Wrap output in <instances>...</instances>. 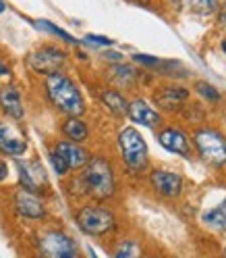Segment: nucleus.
<instances>
[{
	"mask_svg": "<svg viewBox=\"0 0 226 258\" xmlns=\"http://www.w3.org/2000/svg\"><path fill=\"white\" fill-rule=\"evenodd\" d=\"M46 94L50 102L69 117H79L85 112V100L79 88L73 84V79H69L67 75L52 73L46 77Z\"/></svg>",
	"mask_w": 226,
	"mask_h": 258,
	"instance_id": "1",
	"label": "nucleus"
},
{
	"mask_svg": "<svg viewBox=\"0 0 226 258\" xmlns=\"http://www.w3.org/2000/svg\"><path fill=\"white\" fill-rule=\"evenodd\" d=\"M81 183H83V191L95 200H108L115 196V189H117L112 167L102 156H93L87 160L81 175Z\"/></svg>",
	"mask_w": 226,
	"mask_h": 258,
	"instance_id": "2",
	"label": "nucleus"
},
{
	"mask_svg": "<svg viewBox=\"0 0 226 258\" xmlns=\"http://www.w3.org/2000/svg\"><path fill=\"white\" fill-rule=\"evenodd\" d=\"M75 221L79 225V229L87 235H106L110 231H115L117 227V217L100 204H87L83 208H79Z\"/></svg>",
	"mask_w": 226,
	"mask_h": 258,
	"instance_id": "3",
	"label": "nucleus"
},
{
	"mask_svg": "<svg viewBox=\"0 0 226 258\" xmlns=\"http://www.w3.org/2000/svg\"><path fill=\"white\" fill-rule=\"evenodd\" d=\"M119 148L125 165L131 171L139 173L148 167V144L135 127H125L119 134Z\"/></svg>",
	"mask_w": 226,
	"mask_h": 258,
	"instance_id": "4",
	"label": "nucleus"
},
{
	"mask_svg": "<svg viewBox=\"0 0 226 258\" xmlns=\"http://www.w3.org/2000/svg\"><path fill=\"white\" fill-rule=\"evenodd\" d=\"M195 148L199 156L212 167H224L226 165V138L218 134L216 129H199L193 136Z\"/></svg>",
	"mask_w": 226,
	"mask_h": 258,
	"instance_id": "5",
	"label": "nucleus"
},
{
	"mask_svg": "<svg viewBox=\"0 0 226 258\" xmlns=\"http://www.w3.org/2000/svg\"><path fill=\"white\" fill-rule=\"evenodd\" d=\"M38 248L44 258H79L77 241L64 231H44L38 237Z\"/></svg>",
	"mask_w": 226,
	"mask_h": 258,
	"instance_id": "6",
	"label": "nucleus"
},
{
	"mask_svg": "<svg viewBox=\"0 0 226 258\" xmlns=\"http://www.w3.org/2000/svg\"><path fill=\"white\" fill-rule=\"evenodd\" d=\"M67 60V54H64L60 48L56 46H44V48H38L36 52H31L27 62L29 67L34 69L36 73H44V75H52V73H58L60 67Z\"/></svg>",
	"mask_w": 226,
	"mask_h": 258,
	"instance_id": "7",
	"label": "nucleus"
},
{
	"mask_svg": "<svg viewBox=\"0 0 226 258\" xmlns=\"http://www.w3.org/2000/svg\"><path fill=\"white\" fill-rule=\"evenodd\" d=\"M152 187L164 198H176L183 191V177L174 171H164V169H156L150 175Z\"/></svg>",
	"mask_w": 226,
	"mask_h": 258,
	"instance_id": "8",
	"label": "nucleus"
},
{
	"mask_svg": "<svg viewBox=\"0 0 226 258\" xmlns=\"http://www.w3.org/2000/svg\"><path fill=\"white\" fill-rule=\"evenodd\" d=\"M15 208L17 213L27 217V219H44L46 217V208L44 202L36 196L34 191H27V189H19L15 194Z\"/></svg>",
	"mask_w": 226,
	"mask_h": 258,
	"instance_id": "9",
	"label": "nucleus"
},
{
	"mask_svg": "<svg viewBox=\"0 0 226 258\" xmlns=\"http://www.w3.org/2000/svg\"><path fill=\"white\" fill-rule=\"evenodd\" d=\"M27 148V142L19 129H15L13 125L0 123V150L9 156H21Z\"/></svg>",
	"mask_w": 226,
	"mask_h": 258,
	"instance_id": "10",
	"label": "nucleus"
},
{
	"mask_svg": "<svg viewBox=\"0 0 226 258\" xmlns=\"http://www.w3.org/2000/svg\"><path fill=\"white\" fill-rule=\"evenodd\" d=\"M17 169H19V179L23 189L38 194L42 185L46 183V175L40 163H27V160H17Z\"/></svg>",
	"mask_w": 226,
	"mask_h": 258,
	"instance_id": "11",
	"label": "nucleus"
},
{
	"mask_svg": "<svg viewBox=\"0 0 226 258\" xmlns=\"http://www.w3.org/2000/svg\"><path fill=\"white\" fill-rule=\"evenodd\" d=\"M158 142L162 144V148H166L168 152L181 154V156H189L191 154V142L187 140V136L181 132V129L174 127H166L158 134Z\"/></svg>",
	"mask_w": 226,
	"mask_h": 258,
	"instance_id": "12",
	"label": "nucleus"
},
{
	"mask_svg": "<svg viewBox=\"0 0 226 258\" xmlns=\"http://www.w3.org/2000/svg\"><path fill=\"white\" fill-rule=\"evenodd\" d=\"M56 154H60V158L67 163L69 171L71 169H83L87 165V160H89V154L87 150H83L79 144L75 142H58L56 144V148H54Z\"/></svg>",
	"mask_w": 226,
	"mask_h": 258,
	"instance_id": "13",
	"label": "nucleus"
},
{
	"mask_svg": "<svg viewBox=\"0 0 226 258\" xmlns=\"http://www.w3.org/2000/svg\"><path fill=\"white\" fill-rule=\"evenodd\" d=\"M127 115L131 117V121L139 123V125H145V127H158L162 123V117L156 108H152L145 100H133L129 102V108H127Z\"/></svg>",
	"mask_w": 226,
	"mask_h": 258,
	"instance_id": "14",
	"label": "nucleus"
},
{
	"mask_svg": "<svg viewBox=\"0 0 226 258\" xmlns=\"http://www.w3.org/2000/svg\"><path fill=\"white\" fill-rule=\"evenodd\" d=\"M0 106H3V110L15 121L23 119V115H25L21 94H19L17 88H13V86H7L3 92H0Z\"/></svg>",
	"mask_w": 226,
	"mask_h": 258,
	"instance_id": "15",
	"label": "nucleus"
},
{
	"mask_svg": "<svg viewBox=\"0 0 226 258\" xmlns=\"http://www.w3.org/2000/svg\"><path fill=\"white\" fill-rule=\"evenodd\" d=\"M187 98H189V92L185 88H164L156 94L158 106H162L166 110H176Z\"/></svg>",
	"mask_w": 226,
	"mask_h": 258,
	"instance_id": "16",
	"label": "nucleus"
},
{
	"mask_svg": "<svg viewBox=\"0 0 226 258\" xmlns=\"http://www.w3.org/2000/svg\"><path fill=\"white\" fill-rule=\"evenodd\" d=\"M62 134L67 136L71 142L79 144V142H85L87 136H89V129L87 125L79 119V117H69L67 121L62 123Z\"/></svg>",
	"mask_w": 226,
	"mask_h": 258,
	"instance_id": "17",
	"label": "nucleus"
},
{
	"mask_svg": "<svg viewBox=\"0 0 226 258\" xmlns=\"http://www.w3.org/2000/svg\"><path fill=\"white\" fill-rule=\"evenodd\" d=\"M102 102L106 104V108L112 112V115H117V117L127 115L129 102L125 100V96L119 90H104L102 92Z\"/></svg>",
	"mask_w": 226,
	"mask_h": 258,
	"instance_id": "18",
	"label": "nucleus"
},
{
	"mask_svg": "<svg viewBox=\"0 0 226 258\" xmlns=\"http://www.w3.org/2000/svg\"><path fill=\"white\" fill-rule=\"evenodd\" d=\"M201 221L207 225V227H212L216 231H226V198L220 206L212 208V211H207L203 213Z\"/></svg>",
	"mask_w": 226,
	"mask_h": 258,
	"instance_id": "19",
	"label": "nucleus"
},
{
	"mask_svg": "<svg viewBox=\"0 0 226 258\" xmlns=\"http://www.w3.org/2000/svg\"><path fill=\"white\" fill-rule=\"evenodd\" d=\"M110 77H112V82H117L119 86H133L135 84V79H137V73L129 67V64H117V67H112L110 69Z\"/></svg>",
	"mask_w": 226,
	"mask_h": 258,
	"instance_id": "20",
	"label": "nucleus"
},
{
	"mask_svg": "<svg viewBox=\"0 0 226 258\" xmlns=\"http://www.w3.org/2000/svg\"><path fill=\"white\" fill-rule=\"evenodd\" d=\"M185 9L195 15H212L218 11V0H183Z\"/></svg>",
	"mask_w": 226,
	"mask_h": 258,
	"instance_id": "21",
	"label": "nucleus"
},
{
	"mask_svg": "<svg viewBox=\"0 0 226 258\" xmlns=\"http://www.w3.org/2000/svg\"><path fill=\"white\" fill-rule=\"evenodd\" d=\"M115 258H141V246L135 239H123L115 250Z\"/></svg>",
	"mask_w": 226,
	"mask_h": 258,
	"instance_id": "22",
	"label": "nucleus"
},
{
	"mask_svg": "<svg viewBox=\"0 0 226 258\" xmlns=\"http://www.w3.org/2000/svg\"><path fill=\"white\" fill-rule=\"evenodd\" d=\"M195 92H199L203 98H207V100H220V92L214 86L205 84V82H197L195 84Z\"/></svg>",
	"mask_w": 226,
	"mask_h": 258,
	"instance_id": "23",
	"label": "nucleus"
},
{
	"mask_svg": "<svg viewBox=\"0 0 226 258\" xmlns=\"http://www.w3.org/2000/svg\"><path fill=\"white\" fill-rule=\"evenodd\" d=\"M38 27H44V29L50 31V34H54V36H58V38H62V40H67V42H71V44H77V40H75L73 36H69L67 31H62L60 27H56V25H52V23H48V21H38Z\"/></svg>",
	"mask_w": 226,
	"mask_h": 258,
	"instance_id": "24",
	"label": "nucleus"
},
{
	"mask_svg": "<svg viewBox=\"0 0 226 258\" xmlns=\"http://www.w3.org/2000/svg\"><path fill=\"white\" fill-rule=\"evenodd\" d=\"M50 163H52V167H54V171L58 173V175H64V173H69V167H67V163L60 158V154H56V152H50Z\"/></svg>",
	"mask_w": 226,
	"mask_h": 258,
	"instance_id": "25",
	"label": "nucleus"
},
{
	"mask_svg": "<svg viewBox=\"0 0 226 258\" xmlns=\"http://www.w3.org/2000/svg\"><path fill=\"white\" fill-rule=\"evenodd\" d=\"M85 40H87L89 44H98V46H112V40H110V38H104V36H93V34H91V36H87Z\"/></svg>",
	"mask_w": 226,
	"mask_h": 258,
	"instance_id": "26",
	"label": "nucleus"
},
{
	"mask_svg": "<svg viewBox=\"0 0 226 258\" xmlns=\"http://www.w3.org/2000/svg\"><path fill=\"white\" fill-rule=\"evenodd\" d=\"M218 23H220L222 27H226V3L218 9Z\"/></svg>",
	"mask_w": 226,
	"mask_h": 258,
	"instance_id": "27",
	"label": "nucleus"
},
{
	"mask_svg": "<svg viewBox=\"0 0 226 258\" xmlns=\"http://www.w3.org/2000/svg\"><path fill=\"white\" fill-rule=\"evenodd\" d=\"M7 173H9V171H7V165L3 163V160H0V181H3L5 177H7Z\"/></svg>",
	"mask_w": 226,
	"mask_h": 258,
	"instance_id": "28",
	"label": "nucleus"
},
{
	"mask_svg": "<svg viewBox=\"0 0 226 258\" xmlns=\"http://www.w3.org/2000/svg\"><path fill=\"white\" fill-rule=\"evenodd\" d=\"M7 73H9V69L5 67V64H3V62H0V75H7Z\"/></svg>",
	"mask_w": 226,
	"mask_h": 258,
	"instance_id": "29",
	"label": "nucleus"
},
{
	"mask_svg": "<svg viewBox=\"0 0 226 258\" xmlns=\"http://www.w3.org/2000/svg\"><path fill=\"white\" fill-rule=\"evenodd\" d=\"M5 11V3H3V0H0V13H3Z\"/></svg>",
	"mask_w": 226,
	"mask_h": 258,
	"instance_id": "30",
	"label": "nucleus"
},
{
	"mask_svg": "<svg viewBox=\"0 0 226 258\" xmlns=\"http://www.w3.org/2000/svg\"><path fill=\"white\" fill-rule=\"evenodd\" d=\"M222 50H224V52H226V40H224V42H222Z\"/></svg>",
	"mask_w": 226,
	"mask_h": 258,
	"instance_id": "31",
	"label": "nucleus"
},
{
	"mask_svg": "<svg viewBox=\"0 0 226 258\" xmlns=\"http://www.w3.org/2000/svg\"><path fill=\"white\" fill-rule=\"evenodd\" d=\"M224 258H226V248H224Z\"/></svg>",
	"mask_w": 226,
	"mask_h": 258,
	"instance_id": "32",
	"label": "nucleus"
},
{
	"mask_svg": "<svg viewBox=\"0 0 226 258\" xmlns=\"http://www.w3.org/2000/svg\"><path fill=\"white\" fill-rule=\"evenodd\" d=\"M38 258H44V256H38Z\"/></svg>",
	"mask_w": 226,
	"mask_h": 258,
	"instance_id": "33",
	"label": "nucleus"
}]
</instances>
